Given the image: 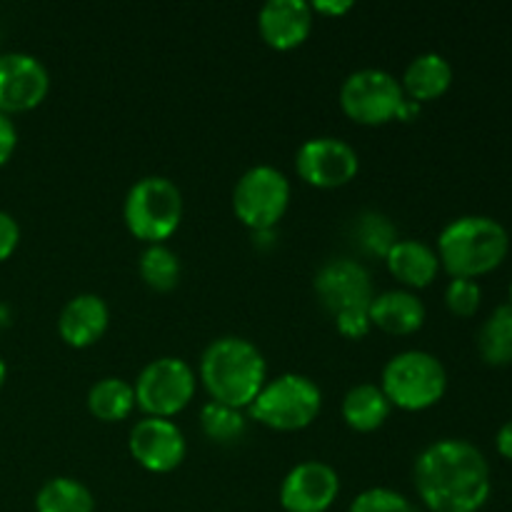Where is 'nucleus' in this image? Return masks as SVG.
Masks as SVG:
<instances>
[{
  "instance_id": "nucleus-21",
  "label": "nucleus",
  "mask_w": 512,
  "mask_h": 512,
  "mask_svg": "<svg viewBox=\"0 0 512 512\" xmlns=\"http://www.w3.org/2000/svg\"><path fill=\"white\" fill-rule=\"evenodd\" d=\"M478 353L493 368L512 363V308L498 305L478 333Z\"/></svg>"
},
{
  "instance_id": "nucleus-20",
  "label": "nucleus",
  "mask_w": 512,
  "mask_h": 512,
  "mask_svg": "<svg viewBox=\"0 0 512 512\" xmlns=\"http://www.w3.org/2000/svg\"><path fill=\"white\" fill-rule=\"evenodd\" d=\"M390 400L373 383H360L350 388L343 398V418L358 433H373L388 420Z\"/></svg>"
},
{
  "instance_id": "nucleus-19",
  "label": "nucleus",
  "mask_w": 512,
  "mask_h": 512,
  "mask_svg": "<svg viewBox=\"0 0 512 512\" xmlns=\"http://www.w3.org/2000/svg\"><path fill=\"white\" fill-rule=\"evenodd\" d=\"M453 83V65L440 53H423L410 60L403 75V93L410 100L423 105L425 100H435Z\"/></svg>"
},
{
  "instance_id": "nucleus-12",
  "label": "nucleus",
  "mask_w": 512,
  "mask_h": 512,
  "mask_svg": "<svg viewBox=\"0 0 512 512\" xmlns=\"http://www.w3.org/2000/svg\"><path fill=\"white\" fill-rule=\"evenodd\" d=\"M130 455L150 473H170L185 460V435L173 420L143 418L133 425L128 440Z\"/></svg>"
},
{
  "instance_id": "nucleus-26",
  "label": "nucleus",
  "mask_w": 512,
  "mask_h": 512,
  "mask_svg": "<svg viewBox=\"0 0 512 512\" xmlns=\"http://www.w3.org/2000/svg\"><path fill=\"white\" fill-rule=\"evenodd\" d=\"M200 428L215 443H235V440L243 438L245 418L240 415V410L210 400L200 410Z\"/></svg>"
},
{
  "instance_id": "nucleus-3",
  "label": "nucleus",
  "mask_w": 512,
  "mask_h": 512,
  "mask_svg": "<svg viewBox=\"0 0 512 512\" xmlns=\"http://www.w3.org/2000/svg\"><path fill=\"white\" fill-rule=\"evenodd\" d=\"M510 235L500 220L463 215L450 220L438 238V260L453 278L475 280L508 258Z\"/></svg>"
},
{
  "instance_id": "nucleus-27",
  "label": "nucleus",
  "mask_w": 512,
  "mask_h": 512,
  "mask_svg": "<svg viewBox=\"0 0 512 512\" xmlns=\"http://www.w3.org/2000/svg\"><path fill=\"white\" fill-rule=\"evenodd\" d=\"M348 512H418L403 493L390 488H370L350 503Z\"/></svg>"
},
{
  "instance_id": "nucleus-23",
  "label": "nucleus",
  "mask_w": 512,
  "mask_h": 512,
  "mask_svg": "<svg viewBox=\"0 0 512 512\" xmlns=\"http://www.w3.org/2000/svg\"><path fill=\"white\" fill-rule=\"evenodd\" d=\"M38 512H95L93 493L73 478H53L35 495Z\"/></svg>"
},
{
  "instance_id": "nucleus-2",
  "label": "nucleus",
  "mask_w": 512,
  "mask_h": 512,
  "mask_svg": "<svg viewBox=\"0 0 512 512\" xmlns=\"http://www.w3.org/2000/svg\"><path fill=\"white\" fill-rule=\"evenodd\" d=\"M268 365L250 340L225 335L213 340L200 358V380L215 403L250 408L265 385Z\"/></svg>"
},
{
  "instance_id": "nucleus-32",
  "label": "nucleus",
  "mask_w": 512,
  "mask_h": 512,
  "mask_svg": "<svg viewBox=\"0 0 512 512\" xmlns=\"http://www.w3.org/2000/svg\"><path fill=\"white\" fill-rule=\"evenodd\" d=\"M313 13H325V15H343L353 8L350 0H315L313 5Z\"/></svg>"
},
{
  "instance_id": "nucleus-36",
  "label": "nucleus",
  "mask_w": 512,
  "mask_h": 512,
  "mask_svg": "<svg viewBox=\"0 0 512 512\" xmlns=\"http://www.w3.org/2000/svg\"><path fill=\"white\" fill-rule=\"evenodd\" d=\"M508 305L512 308V283H510V303H508Z\"/></svg>"
},
{
  "instance_id": "nucleus-35",
  "label": "nucleus",
  "mask_w": 512,
  "mask_h": 512,
  "mask_svg": "<svg viewBox=\"0 0 512 512\" xmlns=\"http://www.w3.org/2000/svg\"><path fill=\"white\" fill-rule=\"evenodd\" d=\"M5 378H8V368H5V360L0 358V388L5 385Z\"/></svg>"
},
{
  "instance_id": "nucleus-28",
  "label": "nucleus",
  "mask_w": 512,
  "mask_h": 512,
  "mask_svg": "<svg viewBox=\"0 0 512 512\" xmlns=\"http://www.w3.org/2000/svg\"><path fill=\"white\" fill-rule=\"evenodd\" d=\"M480 300H483V290L475 280L453 278L445 288V305L458 318H473L480 308Z\"/></svg>"
},
{
  "instance_id": "nucleus-24",
  "label": "nucleus",
  "mask_w": 512,
  "mask_h": 512,
  "mask_svg": "<svg viewBox=\"0 0 512 512\" xmlns=\"http://www.w3.org/2000/svg\"><path fill=\"white\" fill-rule=\"evenodd\" d=\"M353 243L363 253L385 258L388 250L398 243V230L390 223L388 215L378 213V210H365L353 220Z\"/></svg>"
},
{
  "instance_id": "nucleus-16",
  "label": "nucleus",
  "mask_w": 512,
  "mask_h": 512,
  "mask_svg": "<svg viewBox=\"0 0 512 512\" xmlns=\"http://www.w3.org/2000/svg\"><path fill=\"white\" fill-rule=\"evenodd\" d=\"M108 320L110 310L100 295H75L60 310L58 333L73 348H88V345L98 343L103 338V333L108 330Z\"/></svg>"
},
{
  "instance_id": "nucleus-14",
  "label": "nucleus",
  "mask_w": 512,
  "mask_h": 512,
  "mask_svg": "<svg viewBox=\"0 0 512 512\" xmlns=\"http://www.w3.org/2000/svg\"><path fill=\"white\" fill-rule=\"evenodd\" d=\"M340 493L335 468L320 460H305L285 475L280 485V505L285 512H325Z\"/></svg>"
},
{
  "instance_id": "nucleus-8",
  "label": "nucleus",
  "mask_w": 512,
  "mask_h": 512,
  "mask_svg": "<svg viewBox=\"0 0 512 512\" xmlns=\"http://www.w3.org/2000/svg\"><path fill=\"white\" fill-rule=\"evenodd\" d=\"M133 390L135 403L143 413L170 420L193 400L195 373L185 360L158 358L140 370Z\"/></svg>"
},
{
  "instance_id": "nucleus-13",
  "label": "nucleus",
  "mask_w": 512,
  "mask_h": 512,
  "mask_svg": "<svg viewBox=\"0 0 512 512\" xmlns=\"http://www.w3.org/2000/svg\"><path fill=\"white\" fill-rule=\"evenodd\" d=\"M50 75L35 55H0V113H25L48 95Z\"/></svg>"
},
{
  "instance_id": "nucleus-30",
  "label": "nucleus",
  "mask_w": 512,
  "mask_h": 512,
  "mask_svg": "<svg viewBox=\"0 0 512 512\" xmlns=\"http://www.w3.org/2000/svg\"><path fill=\"white\" fill-rule=\"evenodd\" d=\"M20 243V225L10 213L0 210V263L15 253Z\"/></svg>"
},
{
  "instance_id": "nucleus-31",
  "label": "nucleus",
  "mask_w": 512,
  "mask_h": 512,
  "mask_svg": "<svg viewBox=\"0 0 512 512\" xmlns=\"http://www.w3.org/2000/svg\"><path fill=\"white\" fill-rule=\"evenodd\" d=\"M15 145H18V130H15L13 120L8 115L0 113V165L13 158Z\"/></svg>"
},
{
  "instance_id": "nucleus-33",
  "label": "nucleus",
  "mask_w": 512,
  "mask_h": 512,
  "mask_svg": "<svg viewBox=\"0 0 512 512\" xmlns=\"http://www.w3.org/2000/svg\"><path fill=\"white\" fill-rule=\"evenodd\" d=\"M495 448H498V453L503 455L505 460H512V420H508V423L498 430V435H495Z\"/></svg>"
},
{
  "instance_id": "nucleus-25",
  "label": "nucleus",
  "mask_w": 512,
  "mask_h": 512,
  "mask_svg": "<svg viewBox=\"0 0 512 512\" xmlns=\"http://www.w3.org/2000/svg\"><path fill=\"white\" fill-rule=\"evenodd\" d=\"M140 278L145 280V285L158 293H168L178 285L180 280V260L178 255L170 248H165L163 243L148 245L140 255Z\"/></svg>"
},
{
  "instance_id": "nucleus-22",
  "label": "nucleus",
  "mask_w": 512,
  "mask_h": 512,
  "mask_svg": "<svg viewBox=\"0 0 512 512\" xmlns=\"http://www.w3.org/2000/svg\"><path fill=\"white\" fill-rule=\"evenodd\" d=\"M135 408V390L123 378H103L90 388L88 410L103 423L125 420Z\"/></svg>"
},
{
  "instance_id": "nucleus-1",
  "label": "nucleus",
  "mask_w": 512,
  "mask_h": 512,
  "mask_svg": "<svg viewBox=\"0 0 512 512\" xmlns=\"http://www.w3.org/2000/svg\"><path fill=\"white\" fill-rule=\"evenodd\" d=\"M415 490L430 512H480L490 500V465L468 440H438L415 460Z\"/></svg>"
},
{
  "instance_id": "nucleus-18",
  "label": "nucleus",
  "mask_w": 512,
  "mask_h": 512,
  "mask_svg": "<svg viewBox=\"0 0 512 512\" xmlns=\"http://www.w3.org/2000/svg\"><path fill=\"white\" fill-rule=\"evenodd\" d=\"M388 270L408 288H425L440 270L438 253L423 240H398L385 255Z\"/></svg>"
},
{
  "instance_id": "nucleus-10",
  "label": "nucleus",
  "mask_w": 512,
  "mask_h": 512,
  "mask_svg": "<svg viewBox=\"0 0 512 512\" xmlns=\"http://www.w3.org/2000/svg\"><path fill=\"white\" fill-rule=\"evenodd\" d=\"M298 175L315 188H340L358 175L360 160L350 143L340 138H310L295 155Z\"/></svg>"
},
{
  "instance_id": "nucleus-34",
  "label": "nucleus",
  "mask_w": 512,
  "mask_h": 512,
  "mask_svg": "<svg viewBox=\"0 0 512 512\" xmlns=\"http://www.w3.org/2000/svg\"><path fill=\"white\" fill-rule=\"evenodd\" d=\"M418 113H420V103H415V100L405 98L403 103H400V108H398V113H395V118H398V120H413Z\"/></svg>"
},
{
  "instance_id": "nucleus-29",
  "label": "nucleus",
  "mask_w": 512,
  "mask_h": 512,
  "mask_svg": "<svg viewBox=\"0 0 512 512\" xmlns=\"http://www.w3.org/2000/svg\"><path fill=\"white\" fill-rule=\"evenodd\" d=\"M335 325L345 338H365L370 333V310H345L335 315Z\"/></svg>"
},
{
  "instance_id": "nucleus-4",
  "label": "nucleus",
  "mask_w": 512,
  "mask_h": 512,
  "mask_svg": "<svg viewBox=\"0 0 512 512\" xmlns=\"http://www.w3.org/2000/svg\"><path fill=\"white\" fill-rule=\"evenodd\" d=\"M380 390L390 400V405L418 413L443 400L448 390V373L433 353L405 350L385 363Z\"/></svg>"
},
{
  "instance_id": "nucleus-5",
  "label": "nucleus",
  "mask_w": 512,
  "mask_h": 512,
  "mask_svg": "<svg viewBox=\"0 0 512 512\" xmlns=\"http://www.w3.org/2000/svg\"><path fill=\"white\" fill-rule=\"evenodd\" d=\"M123 218L130 233L148 245L168 240L183 218V195L173 180L148 175L138 180L125 195Z\"/></svg>"
},
{
  "instance_id": "nucleus-6",
  "label": "nucleus",
  "mask_w": 512,
  "mask_h": 512,
  "mask_svg": "<svg viewBox=\"0 0 512 512\" xmlns=\"http://www.w3.org/2000/svg\"><path fill=\"white\" fill-rule=\"evenodd\" d=\"M320 405H323V393L318 385L305 375L288 373L263 385L258 398L250 403V415L265 428L290 433V430L308 428L318 418Z\"/></svg>"
},
{
  "instance_id": "nucleus-7",
  "label": "nucleus",
  "mask_w": 512,
  "mask_h": 512,
  "mask_svg": "<svg viewBox=\"0 0 512 512\" xmlns=\"http://www.w3.org/2000/svg\"><path fill=\"white\" fill-rule=\"evenodd\" d=\"M290 203V180L273 165H253L233 190V210L248 228L273 230Z\"/></svg>"
},
{
  "instance_id": "nucleus-17",
  "label": "nucleus",
  "mask_w": 512,
  "mask_h": 512,
  "mask_svg": "<svg viewBox=\"0 0 512 512\" xmlns=\"http://www.w3.org/2000/svg\"><path fill=\"white\" fill-rule=\"evenodd\" d=\"M425 305L410 290H388L370 303V325L393 335H410L423 328Z\"/></svg>"
},
{
  "instance_id": "nucleus-9",
  "label": "nucleus",
  "mask_w": 512,
  "mask_h": 512,
  "mask_svg": "<svg viewBox=\"0 0 512 512\" xmlns=\"http://www.w3.org/2000/svg\"><path fill=\"white\" fill-rule=\"evenodd\" d=\"M403 100V85L383 68L355 70L340 88V105L345 115L363 125H383L393 120Z\"/></svg>"
},
{
  "instance_id": "nucleus-11",
  "label": "nucleus",
  "mask_w": 512,
  "mask_h": 512,
  "mask_svg": "<svg viewBox=\"0 0 512 512\" xmlns=\"http://www.w3.org/2000/svg\"><path fill=\"white\" fill-rule=\"evenodd\" d=\"M313 288L325 310L335 315L345 310H370L373 303V280L363 263L350 258L328 260L315 273Z\"/></svg>"
},
{
  "instance_id": "nucleus-15",
  "label": "nucleus",
  "mask_w": 512,
  "mask_h": 512,
  "mask_svg": "<svg viewBox=\"0 0 512 512\" xmlns=\"http://www.w3.org/2000/svg\"><path fill=\"white\" fill-rule=\"evenodd\" d=\"M258 28L270 48H298L313 30V8L305 0H268L258 13Z\"/></svg>"
}]
</instances>
